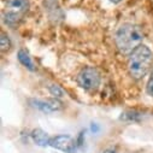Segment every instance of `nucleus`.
<instances>
[{
    "label": "nucleus",
    "instance_id": "6",
    "mask_svg": "<svg viewBox=\"0 0 153 153\" xmlns=\"http://www.w3.org/2000/svg\"><path fill=\"white\" fill-rule=\"evenodd\" d=\"M50 146L64 153H76V141L70 135H56L51 139Z\"/></svg>",
    "mask_w": 153,
    "mask_h": 153
},
{
    "label": "nucleus",
    "instance_id": "1",
    "mask_svg": "<svg viewBox=\"0 0 153 153\" xmlns=\"http://www.w3.org/2000/svg\"><path fill=\"white\" fill-rule=\"evenodd\" d=\"M143 31L142 28L135 23H123L116 31L114 44L123 56H129L135 48L142 45Z\"/></svg>",
    "mask_w": 153,
    "mask_h": 153
},
{
    "label": "nucleus",
    "instance_id": "10",
    "mask_svg": "<svg viewBox=\"0 0 153 153\" xmlns=\"http://www.w3.org/2000/svg\"><path fill=\"white\" fill-rule=\"evenodd\" d=\"M140 117H141V113L140 112H136V111H127V112H123L122 113L121 120L122 121H127V122H136V121H139Z\"/></svg>",
    "mask_w": 153,
    "mask_h": 153
},
{
    "label": "nucleus",
    "instance_id": "2",
    "mask_svg": "<svg viewBox=\"0 0 153 153\" xmlns=\"http://www.w3.org/2000/svg\"><path fill=\"white\" fill-rule=\"evenodd\" d=\"M153 62V53L146 45H140L128 56V71L134 80H141L148 74Z\"/></svg>",
    "mask_w": 153,
    "mask_h": 153
},
{
    "label": "nucleus",
    "instance_id": "9",
    "mask_svg": "<svg viewBox=\"0 0 153 153\" xmlns=\"http://www.w3.org/2000/svg\"><path fill=\"white\" fill-rule=\"evenodd\" d=\"M11 47H12V42L10 36L5 31H1V34H0V48H1V52L6 53L11 50Z\"/></svg>",
    "mask_w": 153,
    "mask_h": 153
},
{
    "label": "nucleus",
    "instance_id": "11",
    "mask_svg": "<svg viewBox=\"0 0 153 153\" xmlns=\"http://www.w3.org/2000/svg\"><path fill=\"white\" fill-rule=\"evenodd\" d=\"M48 91L51 93V95H53V98H57V99H60L65 95L63 88H60L58 85H51L48 86Z\"/></svg>",
    "mask_w": 153,
    "mask_h": 153
},
{
    "label": "nucleus",
    "instance_id": "5",
    "mask_svg": "<svg viewBox=\"0 0 153 153\" xmlns=\"http://www.w3.org/2000/svg\"><path fill=\"white\" fill-rule=\"evenodd\" d=\"M30 105L44 113H53L58 112L63 108V102L57 98H48V99H30Z\"/></svg>",
    "mask_w": 153,
    "mask_h": 153
},
{
    "label": "nucleus",
    "instance_id": "14",
    "mask_svg": "<svg viewBox=\"0 0 153 153\" xmlns=\"http://www.w3.org/2000/svg\"><path fill=\"white\" fill-rule=\"evenodd\" d=\"M108 1H111V3H113V4H118V3L122 1V0H108Z\"/></svg>",
    "mask_w": 153,
    "mask_h": 153
},
{
    "label": "nucleus",
    "instance_id": "13",
    "mask_svg": "<svg viewBox=\"0 0 153 153\" xmlns=\"http://www.w3.org/2000/svg\"><path fill=\"white\" fill-rule=\"evenodd\" d=\"M102 153H116V148H113V147H110V148H106Z\"/></svg>",
    "mask_w": 153,
    "mask_h": 153
},
{
    "label": "nucleus",
    "instance_id": "8",
    "mask_svg": "<svg viewBox=\"0 0 153 153\" xmlns=\"http://www.w3.org/2000/svg\"><path fill=\"white\" fill-rule=\"evenodd\" d=\"M18 57V60H19V63L23 65V66H25L28 70H30V71H35V65H34V62H33V59H31V57H30V54H29V52L25 50V48H21L19 51H18V54H17Z\"/></svg>",
    "mask_w": 153,
    "mask_h": 153
},
{
    "label": "nucleus",
    "instance_id": "7",
    "mask_svg": "<svg viewBox=\"0 0 153 153\" xmlns=\"http://www.w3.org/2000/svg\"><path fill=\"white\" fill-rule=\"evenodd\" d=\"M30 136H31V140L34 141V143L37 145V146H40V147H47V146H50V142H51V139H52L41 128L33 129L31 133H30Z\"/></svg>",
    "mask_w": 153,
    "mask_h": 153
},
{
    "label": "nucleus",
    "instance_id": "12",
    "mask_svg": "<svg viewBox=\"0 0 153 153\" xmlns=\"http://www.w3.org/2000/svg\"><path fill=\"white\" fill-rule=\"evenodd\" d=\"M146 92L149 97L153 98V70L151 71V75H149V79H148V82L146 86Z\"/></svg>",
    "mask_w": 153,
    "mask_h": 153
},
{
    "label": "nucleus",
    "instance_id": "3",
    "mask_svg": "<svg viewBox=\"0 0 153 153\" xmlns=\"http://www.w3.org/2000/svg\"><path fill=\"white\" fill-rule=\"evenodd\" d=\"M29 0H5V7L3 10V19L9 27H17L29 11Z\"/></svg>",
    "mask_w": 153,
    "mask_h": 153
},
{
    "label": "nucleus",
    "instance_id": "4",
    "mask_svg": "<svg viewBox=\"0 0 153 153\" xmlns=\"http://www.w3.org/2000/svg\"><path fill=\"white\" fill-rule=\"evenodd\" d=\"M76 82L80 88L86 92H95L99 89L101 83V76L98 69L93 66H85L77 74Z\"/></svg>",
    "mask_w": 153,
    "mask_h": 153
}]
</instances>
